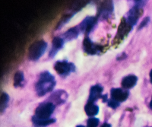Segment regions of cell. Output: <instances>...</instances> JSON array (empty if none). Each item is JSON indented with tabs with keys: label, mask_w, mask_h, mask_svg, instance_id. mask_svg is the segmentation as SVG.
<instances>
[{
	"label": "cell",
	"mask_w": 152,
	"mask_h": 127,
	"mask_svg": "<svg viewBox=\"0 0 152 127\" xmlns=\"http://www.w3.org/2000/svg\"><path fill=\"white\" fill-rule=\"evenodd\" d=\"M107 103H108V107H111L112 109H116V108H117L118 107H119V105H120L119 103L113 101V100L111 99V98H109V99H108Z\"/></svg>",
	"instance_id": "obj_21"
},
{
	"label": "cell",
	"mask_w": 152,
	"mask_h": 127,
	"mask_svg": "<svg viewBox=\"0 0 152 127\" xmlns=\"http://www.w3.org/2000/svg\"><path fill=\"white\" fill-rule=\"evenodd\" d=\"M104 47L96 43H94L88 36H86L83 40V50L89 55H97L103 51Z\"/></svg>",
	"instance_id": "obj_7"
},
{
	"label": "cell",
	"mask_w": 152,
	"mask_h": 127,
	"mask_svg": "<svg viewBox=\"0 0 152 127\" xmlns=\"http://www.w3.org/2000/svg\"><path fill=\"white\" fill-rule=\"evenodd\" d=\"M55 104L50 101L43 102L38 105L32 117V123L34 127H46L54 123L56 119L52 115L55 110Z\"/></svg>",
	"instance_id": "obj_1"
},
{
	"label": "cell",
	"mask_w": 152,
	"mask_h": 127,
	"mask_svg": "<svg viewBox=\"0 0 152 127\" xmlns=\"http://www.w3.org/2000/svg\"><path fill=\"white\" fill-rule=\"evenodd\" d=\"M100 123L99 119L96 117H89V119L87 121V126L86 127H97Z\"/></svg>",
	"instance_id": "obj_20"
},
{
	"label": "cell",
	"mask_w": 152,
	"mask_h": 127,
	"mask_svg": "<svg viewBox=\"0 0 152 127\" xmlns=\"http://www.w3.org/2000/svg\"><path fill=\"white\" fill-rule=\"evenodd\" d=\"M100 127H112L111 126V125L110 123H104V124H103L102 126Z\"/></svg>",
	"instance_id": "obj_24"
},
{
	"label": "cell",
	"mask_w": 152,
	"mask_h": 127,
	"mask_svg": "<svg viewBox=\"0 0 152 127\" xmlns=\"http://www.w3.org/2000/svg\"><path fill=\"white\" fill-rule=\"evenodd\" d=\"M80 34H81V31L77 25V26L70 28V29L68 30L67 31L65 32L62 37L64 39L65 41H70V40L77 38L79 36Z\"/></svg>",
	"instance_id": "obj_15"
},
{
	"label": "cell",
	"mask_w": 152,
	"mask_h": 127,
	"mask_svg": "<svg viewBox=\"0 0 152 127\" xmlns=\"http://www.w3.org/2000/svg\"><path fill=\"white\" fill-rule=\"evenodd\" d=\"M47 49V43L43 40L35 41L28 50V59L31 61H37Z\"/></svg>",
	"instance_id": "obj_3"
},
{
	"label": "cell",
	"mask_w": 152,
	"mask_h": 127,
	"mask_svg": "<svg viewBox=\"0 0 152 127\" xmlns=\"http://www.w3.org/2000/svg\"><path fill=\"white\" fill-rule=\"evenodd\" d=\"M138 82V77L135 75H129L122 79L121 85L125 90H129L136 85Z\"/></svg>",
	"instance_id": "obj_14"
},
{
	"label": "cell",
	"mask_w": 152,
	"mask_h": 127,
	"mask_svg": "<svg viewBox=\"0 0 152 127\" xmlns=\"http://www.w3.org/2000/svg\"><path fill=\"white\" fill-rule=\"evenodd\" d=\"M113 12V3L112 1H104L98 8L97 18L101 20L108 19Z\"/></svg>",
	"instance_id": "obj_5"
},
{
	"label": "cell",
	"mask_w": 152,
	"mask_h": 127,
	"mask_svg": "<svg viewBox=\"0 0 152 127\" xmlns=\"http://www.w3.org/2000/svg\"><path fill=\"white\" fill-rule=\"evenodd\" d=\"M129 93L128 90H125L119 88H114L110 91V98L118 103H122L128 99Z\"/></svg>",
	"instance_id": "obj_9"
},
{
	"label": "cell",
	"mask_w": 152,
	"mask_h": 127,
	"mask_svg": "<svg viewBox=\"0 0 152 127\" xmlns=\"http://www.w3.org/2000/svg\"><path fill=\"white\" fill-rule=\"evenodd\" d=\"M76 127H85V126H83V125H78V126H77Z\"/></svg>",
	"instance_id": "obj_27"
},
{
	"label": "cell",
	"mask_w": 152,
	"mask_h": 127,
	"mask_svg": "<svg viewBox=\"0 0 152 127\" xmlns=\"http://www.w3.org/2000/svg\"><path fill=\"white\" fill-rule=\"evenodd\" d=\"M134 2H135V5L141 8H143L147 3V1H134Z\"/></svg>",
	"instance_id": "obj_23"
},
{
	"label": "cell",
	"mask_w": 152,
	"mask_h": 127,
	"mask_svg": "<svg viewBox=\"0 0 152 127\" xmlns=\"http://www.w3.org/2000/svg\"><path fill=\"white\" fill-rule=\"evenodd\" d=\"M74 15H75V13H71L70 15L67 14L66 15L63 16V17H62V18L60 19V21H59L58 25H57V29H59V28H62V27L64 26L66 23H68L69 21H70V19H71L74 16Z\"/></svg>",
	"instance_id": "obj_19"
},
{
	"label": "cell",
	"mask_w": 152,
	"mask_h": 127,
	"mask_svg": "<svg viewBox=\"0 0 152 127\" xmlns=\"http://www.w3.org/2000/svg\"><path fill=\"white\" fill-rule=\"evenodd\" d=\"M132 29V27L130 26L128 23H127V21H126V18H123L121 21V23H120V25H119V29H118L116 38L120 39V40L123 39L125 37H126L129 34V33L131 31Z\"/></svg>",
	"instance_id": "obj_13"
},
{
	"label": "cell",
	"mask_w": 152,
	"mask_h": 127,
	"mask_svg": "<svg viewBox=\"0 0 152 127\" xmlns=\"http://www.w3.org/2000/svg\"><path fill=\"white\" fill-rule=\"evenodd\" d=\"M103 91H104V88L102 85H100V84H97L95 85L91 86V88H90L88 101L94 103L100 98H102Z\"/></svg>",
	"instance_id": "obj_12"
},
{
	"label": "cell",
	"mask_w": 152,
	"mask_h": 127,
	"mask_svg": "<svg viewBox=\"0 0 152 127\" xmlns=\"http://www.w3.org/2000/svg\"><path fill=\"white\" fill-rule=\"evenodd\" d=\"M68 94L66 91L63 90H57L50 96V101L54 104H62L66 101Z\"/></svg>",
	"instance_id": "obj_10"
},
{
	"label": "cell",
	"mask_w": 152,
	"mask_h": 127,
	"mask_svg": "<svg viewBox=\"0 0 152 127\" xmlns=\"http://www.w3.org/2000/svg\"><path fill=\"white\" fill-rule=\"evenodd\" d=\"M85 111L89 117H94L99 113V107L95 103L88 101L85 106Z\"/></svg>",
	"instance_id": "obj_16"
},
{
	"label": "cell",
	"mask_w": 152,
	"mask_h": 127,
	"mask_svg": "<svg viewBox=\"0 0 152 127\" xmlns=\"http://www.w3.org/2000/svg\"><path fill=\"white\" fill-rule=\"evenodd\" d=\"M149 107H150L151 110H152V97H151V99L150 103H149Z\"/></svg>",
	"instance_id": "obj_26"
},
{
	"label": "cell",
	"mask_w": 152,
	"mask_h": 127,
	"mask_svg": "<svg viewBox=\"0 0 152 127\" xmlns=\"http://www.w3.org/2000/svg\"><path fill=\"white\" fill-rule=\"evenodd\" d=\"M65 44L64 39L62 37H53L52 41V47L49 53V56L50 58H53L61 49H62Z\"/></svg>",
	"instance_id": "obj_11"
},
{
	"label": "cell",
	"mask_w": 152,
	"mask_h": 127,
	"mask_svg": "<svg viewBox=\"0 0 152 127\" xmlns=\"http://www.w3.org/2000/svg\"><path fill=\"white\" fill-rule=\"evenodd\" d=\"M143 14V8L138 7L137 5H134L127 13L126 18V21L131 27L135 26L138 22V19Z\"/></svg>",
	"instance_id": "obj_8"
},
{
	"label": "cell",
	"mask_w": 152,
	"mask_h": 127,
	"mask_svg": "<svg viewBox=\"0 0 152 127\" xmlns=\"http://www.w3.org/2000/svg\"><path fill=\"white\" fill-rule=\"evenodd\" d=\"M56 78L50 72L45 71L40 73L39 79L35 85V91L39 97L51 92L56 86Z\"/></svg>",
	"instance_id": "obj_2"
},
{
	"label": "cell",
	"mask_w": 152,
	"mask_h": 127,
	"mask_svg": "<svg viewBox=\"0 0 152 127\" xmlns=\"http://www.w3.org/2000/svg\"><path fill=\"white\" fill-rule=\"evenodd\" d=\"M149 22H150V18H149V17H145V18H144V19L142 20V22H141L140 25H139V27H138V30L142 29V28H145V27L148 26V24H149Z\"/></svg>",
	"instance_id": "obj_22"
},
{
	"label": "cell",
	"mask_w": 152,
	"mask_h": 127,
	"mask_svg": "<svg viewBox=\"0 0 152 127\" xmlns=\"http://www.w3.org/2000/svg\"><path fill=\"white\" fill-rule=\"evenodd\" d=\"M9 95L5 92H2L0 97V111L3 113L5 110L7 108L9 103Z\"/></svg>",
	"instance_id": "obj_18"
},
{
	"label": "cell",
	"mask_w": 152,
	"mask_h": 127,
	"mask_svg": "<svg viewBox=\"0 0 152 127\" xmlns=\"http://www.w3.org/2000/svg\"><path fill=\"white\" fill-rule=\"evenodd\" d=\"M97 20L98 18L94 16H88L84 18L83 21L78 25L81 31V33H84L87 35L89 34L97 25Z\"/></svg>",
	"instance_id": "obj_6"
},
{
	"label": "cell",
	"mask_w": 152,
	"mask_h": 127,
	"mask_svg": "<svg viewBox=\"0 0 152 127\" xmlns=\"http://www.w3.org/2000/svg\"><path fill=\"white\" fill-rule=\"evenodd\" d=\"M149 76H150V82L152 84V69L150 71V73H149Z\"/></svg>",
	"instance_id": "obj_25"
},
{
	"label": "cell",
	"mask_w": 152,
	"mask_h": 127,
	"mask_svg": "<svg viewBox=\"0 0 152 127\" xmlns=\"http://www.w3.org/2000/svg\"><path fill=\"white\" fill-rule=\"evenodd\" d=\"M147 127H152V126H147Z\"/></svg>",
	"instance_id": "obj_28"
},
{
	"label": "cell",
	"mask_w": 152,
	"mask_h": 127,
	"mask_svg": "<svg viewBox=\"0 0 152 127\" xmlns=\"http://www.w3.org/2000/svg\"><path fill=\"white\" fill-rule=\"evenodd\" d=\"M24 73L21 71H18L14 76V86L15 88L22 87L24 85Z\"/></svg>",
	"instance_id": "obj_17"
},
{
	"label": "cell",
	"mask_w": 152,
	"mask_h": 127,
	"mask_svg": "<svg viewBox=\"0 0 152 127\" xmlns=\"http://www.w3.org/2000/svg\"><path fill=\"white\" fill-rule=\"evenodd\" d=\"M54 69L62 77H66L75 71V66L67 60H59L54 64Z\"/></svg>",
	"instance_id": "obj_4"
}]
</instances>
